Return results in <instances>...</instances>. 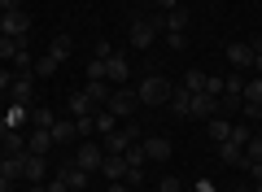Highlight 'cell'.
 Returning a JSON list of instances; mask_svg holds the SVG:
<instances>
[{
    "label": "cell",
    "mask_w": 262,
    "mask_h": 192,
    "mask_svg": "<svg viewBox=\"0 0 262 192\" xmlns=\"http://www.w3.org/2000/svg\"><path fill=\"white\" fill-rule=\"evenodd\" d=\"M236 192H253V188H236Z\"/></svg>",
    "instance_id": "obj_50"
},
{
    "label": "cell",
    "mask_w": 262,
    "mask_h": 192,
    "mask_svg": "<svg viewBox=\"0 0 262 192\" xmlns=\"http://www.w3.org/2000/svg\"><path fill=\"white\" fill-rule=\"evenodd\" d=\"M127 74H131V61L122 53H110V70H105V83H110V88H122V83H127Z\"/></svg>",
    "instance_id": "obj_10"
},
{
    "label": "cell",
    "mask_w": 262,
    "mask_h": 192,
    "mask_svg": "<svg viewBox=\"0 0 262 192\" xmlns=\"http://www.w3.org/2000/svg\"><path fill=\"white\" fill-rule=\"evenodd\" d=\"M170 114H175V118H192V92L184 88V83H179V88H170Z\"/></svg>",
    "instance_id": "obj_11"
},
{
    "label": "cell",
    "mask_w": 262,
    "mask_h": 192,
    "mask_svg": "<svg viewBox=\"0 0 262 192\" xmlns=\"http://www.w3.org/2000/svg\"><path fill=\"white\" fill-rule=\"evenodd\" d=\"M136 140H140V131H136V122H131V127H114L110 136H105V153H127L131 144H136Z\"/></svg>",
    "instance_id": "obj_6"
},
{
    "label": "cell",
    "mask_w": 262,
    "mask_h": 192,
    "mask_svg": "<svg viewBox=\"0 0 262 192\" xmlns=\"http://www.w3.org/2000/svg\"><path fill=\"white\" fill-rule=\"evenodd\" d=\"M114 127H118V118H114L110 110H96V131H101V136H110Z\"/></svg>",
    "instance_id": "obj_29"
},
{
    "label": "cell",
    "mask_w": 262,
    "mask_h": 192,
    "mask_svg": "<svg viewBox=\"0 0 262 192\" xmlns=\"http://www.w3.org/2000/svg\"><path fill=\"white\" fill-rule=\"evenodd\" d=\"M27 192H44V183H31V188H27Z\"/></svg>",
    "instance_id": "obj_47"
},
{
    "label": "cell",
    "mask_w": 262,
    "mask_h": 192,
    "mask_svg": "<svg viewBox=\"0 0 262 192\" xmlns=\"http://www.w3.org/2000/svg\"><path fill=\"white\" fill-rule=\"evenodd\" d=\"M18 53H22V39H9V35H0V61H13Z\"/></svg>",
    "instance_id": "obj_26"
},
{
    "label": "cell",
    "mask_w": 262,
    "mask_h": 192,
    "mask_svg": "<svg viewBox=\"0 0 262 192\" xmlns=\"http://www.w3.org/2000/svg\"><path fill=\"white\" fill-rule=\"evenodd\" d=\"M227 61H232V70H245V66H253V44H245V39H232V44H227Z\"/></svg>",
    "instance_id": "obj_12"
},
{
    "label": "cell",
    "mask_w": 262,
    "mask_h": 192,
    "mask_svg": "<svg viewBox=\"0 0 262 192\" xmlns=\"http://www.w3.org/2000/svg\"><path fill=\"white\" fill-rule=\"evenodd\" d=\"M170 88H175V83H166L162 74H144L140 88H136V96H140V105H166L170 101Z\"/></svg>",
    "instance_id": "obj_1"
},
{
    "label": "cell",
    "mask_w": 262,
    "mask_h": 192,
    "mask_svg": "<svg viewBox=\"0 0 262 192\" xmlns=\"http://www.w3.org/2000/svg\"><path fill=\"white\" fill-rule=\"evenodd\" d=\"M245 114H249V118H258V122H262V105H245Z\"/></svg>",
    "instance_id": "obj_43"
},
{
    "label": "cell",
    "mask_w": 262,
    "mask_h": 192,
    "mask_svg": "<svg viewBox=\"0 0 262 192\" xmlns=\"http://www.w3.org/2000/svg\"><path fill=\"white\" fill-rule=\"evenodd\" d=\"M27 31H31V18L22 9H9V13H0V35H9V39H22L27 44Z\"/></svg>",
    "instance_id": "obj_4"
},
{
    "label": "cell",
    "mask_w": 262,
    "mask_h": 192,
    "mask_svg": "<svg viewBox=\"0 0 262 192\" xmlns=\"http://www.w3.org/2000/svg\"><path fill=\"white\" fill-rule=\"evenodd\" d=\"M9 9H22V0H0V13H9Z\"/></svg>",
    "instance_id": "obj_41"
},
{
    "label": "cell",
    "mask_w": 262,
    "mask_h": 192,
    "mask_svg": "<svg viewBox=\"0 0 262 192\" xmlns=\"http://www.w3.org/2000/svg\"><path fill=\"white\" fill-rule=\"evenodd\" d=\"M5 131H9V122H5V118H0V136H5Z\"/></svg>",
    "instance_id": "obj_48"
},
{
    "label": "cell",
    "mask_w": 262,
    "mask_h": 192,
    "mask_svg": "<svg viewBox=\"0 0 262 192\" xmlns=\"http://www.w3.org/2000/svg\"><path fill=\"white\" fill-rule=\"evenodd\" d=\"M214 114H219V96L192 92V118H214Z\"/></svg>",
    "instance_id": "obj_17"
},
{
    "label": "cell",
    "mask_w": 262,
    "mask_h": 192,
    "mask_svg": "<svg viewBox=\"0 0 262 192\" xmlns=\"http://www.w3.org/2000/svg\"><path fill=\"white\" fill-rule=\"evenodd\" d=\"M166 44L175 48V53H184V48H188V35H184V31H166Z\"/></svg>",
    "instance_id": "obj_35"
},
{
    "label": "cell",
    "mask_w": 262,
    "mask_h": 192,
    "mask_svg": "<svg viewBox=\"0 0 262 192\" xmlns=\"http://www.w3.org/2000/svg\"><path fill=\"white\" fill-rule=\"evenodd\" d=\"M13 88V70H9V66H0V92H9Z\"/></svg>",
    "instance_id": "obj_37"
},
{
    "label": "cell",
    "mask_w": 262,
    "mask_h": 192,
    "mask_svg": "<svg viewBox=\"0 0 262 192\" xmlns=\"http://www.w3.org/2000/svg\"><path fill=\"white\" fill-rule=\"evenodd\" d=\"M245 170L253 175V183H262V162H249V166H245Z\"/></svg>",
    "instance_id": "obj_40"
},
{
    "label": "cell",
    "mask_w": 262,
    "mask_h": 192,
    "mask_svg": "<svg viewBox=\"0 0 262 192\" xmlns=\"http://www.w3.org/2000/svg\"><path fill=\"white\" fill-rule=\"evenodd\" d=\"M184 88L188 92H206V74H201V70H188L184 74Z\"/></svg>",
    "instance_id": "obj_31"
},
{
    "label": "cell",
    "mask_w": 262,
    "mask_h": 192,
    "mask_svg": "<svg viewBox=\"0 0 262 192\" xmlns=\"http://www.w3.org/2000/svg\"><path fill=\"white\" fill-rule=\"evenodd\" d=\"M0 192H13V179H5V175H0Z\"/></svg>",
    "instance_id": "obj_45"
},
{
    "label": "cell",
    "mask_w": 262,
    "mask_h": 192,
    "mask_svg": "<svg viewBox=\"0 0 262 192\" xmlns=\"http://www.w3.org/2000/svg\"><path fill=\"white\" fill-rule=\"evenodd\" d=\"M249 136H253V131H249V127H232V140H236V144H241V148H245V144H249Z\"/></svg>",
    "instance_id": "obj_36"
},
{
    "label": "cell",
    "mask_w": 262,
    "mask_h": 192,
    "mask_svg": "<svg viewBox=\"0 0 262 192\" xmlns=\"http://www.w3.org/2000/svg\"><path fill=\"white\" fill-rule=\"evenodd\" d=\"M0 153H27V131L9 127L5 136H0Z\"/></svg>",
    "instance_id": "obj_18"
},
{
    "label": "cell",
    "mask_w": 262,
    "mask_h": 192,
    "mask_svg": "<svg viewBox=\"0 0 262 192\" xmlns=\"http://www.w3.org/2000/svg\"><path fill=\"white\" fill-rule=\"evenodd\" d=\"M105 110H110L114 118H131V114L140 110V96H136L131 88H114V92H110V101H105Z\"/></svg>",
    "instance_id": "obj_2"
},
{
    "label": "cell",
    "mask_w": 262,
    "mask_h": 192,
    "mask_svg": "<svg viewBox=\"0 0 262 192\" xmlns=\"http://www.w3.org/2000/svg\"><path fill=\"white\" fill-rule=\"evenodd\" d=\"M75 131H79V136H92V131H96V114H79V118H75Z\"/></svg>",
    "instance_id": "obj_32"
},
{
    "label": "cell",
    "mask_w": 262,
    "mask_h": 192,
    "mask_svg": "<svg viewBox=\"0 0 262 192\" xmlns=\"http://www.w3.org/2000/svg\"><path fill=\"white\" fill-rule=\"evenodd\" d=\"M31 96H35V74H13L9 101H13V105H27V110H31Z\"/></svg>",
    "instance_id": "obj_7"
},
{
    "label": "cell",
    "mask_w": 262,
    "mask_h": 192,
    "mask_svg": "<svg viewBox=\"0 0 262 192\" xmlns=\"http://www.w3.org/2000/svg\"><path fill=\"white\" fill-rule=\"evenodd\" d=\"M219 162L223 166H249V157H245V148L236 144V140H223V144H219Z\"/></svg>",
    "instance_id": "obj_15"
},
{
    "label": "cell",
    "mask_w": 262,
    "mask_h": 192,
    "mask_svg": "<svg viewBox=\"0 0 262 192\" xmlns=\"http://www.w3.org/2000/svg\"><path fill=\"white\" fill-rule=\"evenodd\" d=\"M101 162H105V144H96V140H83V144L75 148V166H83L88 175L101 170Z\"/></svg>",
    "instance_id": "obj_5"
},
{
    "label": "cell",
    "mask_w": 262,
    "mask_h": 192,
    "mask_svg": "<svg viewBox=\"0 0 262 192\" xmlns=\"http://www.w3.org/2000/svg\"><path fill=\"white\" fill-rule=\"evenodd\" d=\"M253 192H262V183H253Z\"/></svg>",
    "instance_id": "obj_49"
},
{
    "label": "cell",
    "mask_w": 262,
    "mask_h": 192,
    "mask_svg": "<svg viewBox=\"0 0 262 192\" xmlns=\"http://www.w3.org/2000/svg\"><path fill=\"white\" fill-rule=\"evenodd\" d=\"M206 136L214 140V144H223V140H232V122L214 114V118H206Z\"/></svg>",
    "instance_id": "obj_20"
},
{
    "label": "cell",
    "mask_w": 262,
    "mask_h": 192,
    "mask_svg": "<svg viewBox=\"0 0 262 192\" xmlns=\"http://www.w3.org/2000/svg\"><path fill=\"white\" fill-rule=\"evenodd\" d=\"M245 157H249V162H262V136H249V144H245Z\"/></svg>",
    "instance_id": "obj_33"
},
{
    "label": "cell",
    "mask_w": 262,
    "mask_h": 192,
    "mask_svg": "<svg viewBox=\"0 0 262 192\" xmlns=\"http://www.w3.org/2000/svg\"><path fill=\"white\" fill-rule=\"evenodd\" d=\"M192 192H214V183H210V179H201V183H196Z\"/></svg>",
    "instance_id": "obj_44"
},
{
    "label": "cell",
    "mask_w": 262,
    "mask_h": 192,
    "mask_svg": "<svg viewBox=\"0 0 262 192\" xmlns=\"http://www.w3.org/2000/svg\"><path fill=\"white\" fill-rule=\"evenodd\" d=\"M245 105H262V74L245 83Z\"/></svg>",
    "instance_id": "obj_28"
},
{
    "label": "cell",
    "mask_w": 262,
    "mask_h": 192,
    "mask_svg": "<svg viewBox=\"0 0 262 192\" xmlns=\"http://www.w3.org/2000/svg\"><path fill=\"white\" fill-rule=\"evenodd\" d=\"M22 157L27 153H0V175L5 179H22Z\"/></svg>",
    "instance_id": "obj_21"
},
{
    "label": "cell",
    "mask_w": 262,
    "mask_h": 192,
    "mask_svg": "<svg viewBox=\"0 0 262 192\" xmlns=\"http://www.w3.org/2000/svg\"><path fill=\"white\" fill-rule=\"evenodd\" d=\"M57 66H61V61H53V57H39L31 74H35V79H48V74H57Z\"/></svg>",
    "instance_id": "obj_30"
},
{
    "label": "cell",
    "mask_w": 262,
    "mask_h": 192,
    "mask_svg": "<svg viewBox=\"0 0 262 192\" xmlns=\"http://www.w3.org/2000/svg\"><path fill=\"white\" fill-rule=\"evenodd\" d=\"M22 179H31V183H44V179H48V157L27 153V157H22Z\"/></svg>",
    "instance_id": "obj_9"
},
{
    "label": "cell",
    "mask_w": 262,
    "mask_h": 192,
    "mask_svg": "<svg viewBox=\"0 0 262 192\" xmlns=\"http://www.w3.org/2000/svg\"><path fill=\"white\" fill-rule=\"evenodd\" d=\"M48 57H53V61H66V57H70V35H53V44H48Z\"/></svg>",
    "instance_id": "obj_24"
},
{
    "label": "cell",
    "mask_w": 262,
    "mask_h": 192,
    "mask_svg": "<svg viewBox=\"0 0 262 192\" xmlns=\"http://www.w3.org/2000/svg\"><path fill=\"white\" fill-rule=\"evenodd\" d=\"M5 122H9V127H18V131H22V122H31L27 105H9V114H5Z\"/></svg>",
    "instance_id": "obj_27"
},
{
    "label": "cell",
    "mask_w": 262,
    "mask_h": 192,
    "mask_svg": "<svg viewBox=\"0 0 262 192\" xmlns=\"http://www.w3.org/2000/svg\"><path fill=\"white\" fill-rule=\"evenodd\" d=\"M44 192H70V188H66V183H61V179H57V175H53V179L44 183Z\"/></svg>",
    "instance_id": "obj_39"
},
{
    "label": "cell",
    "mask_w": 262,
    "mask_h": 192,
    "mask_svg": "<svg viewBox=\"0 0 262 192\" xmlns=\"http://www.w3.org/2000/svg\"><path fill=\"white\" fill-rule=\"evenodd\" d=\"M79 114H96L92 96H88L83 88H79V92H70V118H79Z\"/></svg>",
    "instance_id": "obj_22"
},
{
    "label": "cell",
    "mask_w": 262,
    "mask_h": 192,
    "mask_svg": "<svg viewBox=\"0 0 262 192\" xmlns=\"http://www.w3.org/2000/svg\"><path fill=\"white\" fill-rule=\"evenodd\" d=\"M158 27H162V18L158 22H153V18H131V48H140V53H144V48H153V39H158Z\"/></svg>",
    "instance_id": "obj_3"
},
{
    "label": "cell",
    "mask_w": 262,
    "mask_h": 192,
    "mask_svg": "<svg viewBox=\"0 0 262 192\" xmlns=\"http://www.w3.org/2000/svg\"><path fill=\"white\" fill-rule=\"evenodd\" d=\"M48 148H53V136H48L44 127H31V131H27V153L48 157Z\"/></svg>",
    "instance_id": "obj_16"
},
{
    "label": "cell",
    "mask_w": 262,
    "mask_h": 192,
    "mask_svg": "<svg viewBox=\"0 0 262 192\" xmlns=\"http://www.w3.org/2000/svg\"><path fill=\"white\" fill-rule=\"evenodd\" d=\"M158 9H162V13H170V9H179V0H158Z\"/></svg>",
    "instance_id": "obj_42"
},
{
    "label": "cell",
    "mask_w": 262,
    "mask_h": 192,
    "mask_svg": "<svg viewBox=\"0 0 262 192\" xmlns=\"http://www.w3.org/2000/svg\"><path fill=\"white\" fill-rule=\"evenodd\" d=\"M140 144H144V157H149V162H166L170 157V140L166 136H144Z\"/></svg>",
    "instance_id": "obj_13"
},
{
    "label": "cell",
    "mask_w": 262,
    "mask_h": 192,
    "mask_svg": "<svg viewBox=\"0 0 262 192\" xmlns=\"http://www.w3.org/2000/svg\"><path fill=\"white\" fill-rule=\"evenodd\" d=\"M158 192H184V188H179V179H170V175H166V179L158 183Z\"/></svg>",
    "instance_id": "obj_38"
},
{
    "label": "cell",
    "mask_w": 262,
    "mask_h": 192,
    "mask_svg": "<svg viewBox=\"0 0 262 192\" xmlns=\"http://www.w3.org/2000/svg\"><path fill=\"white\" fill-rule=\"evenodd\" d=\"M105 192H127V183L118 179V183H110V188H105Z\"/></svg>",
    "instance_id": "obj_46"
},
{
    "label": "cell",
    "mask_w": 262,
    "mask_h": 192,
    "mask_svg": "<svg viewBox=\"0 0 262 192\" xmlns=\"http://www.w3.org/2000/svg\"><path fill=\"white\" fill-rule=\"evenodd\" d=\"M53 122H57V118H53V110H48V105H35V110H31V127H44V131H48Z\"/></svg>",
    "instance_id": "obj_25"
},
{
    "label": "cell",
    "mask_w": 262,
    "mask_h": 192,
    "mask_svg": "<svg viewBox=\"0 0 262 192\" xmlns=\"http://www.w3.org/2000/svg\"><path fill=\"white\" fill-rule=\"evenodd\" d=\"M101 175H105V179H110V183H127V162H122V153H105V162H101Z\"/></svg>",
    "instance_id": "obj_14"
},
{
    "label": "cell",
    "mask_w": 262,
    "mask_h": 192,
    "mask_svg": "<svg viewBox=\"0 0 262 192\" xmlns=\"http://www.w3.org/2000/svg\"><path fill=\"white\" fill-rule=\"evenodd\" d=\"M188 27V9H170L162 13V31H184Z\"/></svg>",
    "instance_id": "obj_23"
},
{
    "label": "cell",
    "mask_w": 262,
    "mask_h": 192,
    "mask_svg": "<svg viewBox=\"0 0 262 192\" xmlns=\"http://www.w3.org/2000/svg\"><path fill=\"white\" fill-rule=\"evenodd\" d=\"M206 96H223V74H206Z\"/></svg>",
    "instance_id": "obj_34"
},
{
    "label": "cell",
    "mask_w": 262,
    "mask_h": 192,
    "mask_svg": "<svg viewBox=\"0 0 262 192\" xmlns=\"http://www.w3.org/2000/svg\"><path fill=\"white\" fill-rule=\"evenodd\" d=\"M57 179H61L70 192H83V188H88V170H83V166H75V162H61Z\"/></svg>",
    "instance_id": "obj_8"
},
{
    "label": "cell",
    "mask_w": 262,
    "mask_h": 192,
    "mask_svg": "<svg viewBox=\"0 0 262 192\" xmlns=\"http://www.w3.org/2000/svg\"><path fill=\"white\" fill-rule=\"evenodd\" d=\"M48 136H53V144H70V140L79 136V131H75V118H57L53 127H48Z\"/></svg>",
    "instance_id": "obj_19"
}]
</instances>
